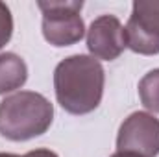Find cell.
<instances>
[{"label":"cell","instance_id":"obj_1","mask_svg":"<svg viewBox=\"0 0 159 157\" xmlns=\"http://www.w3.org/2000/svg\"><path fill=\"white\" fill-rule=\"evenodd\" d=\"M106 72L93 56H69L54 70V89L57 104L70 115L94 111L104 96Z\"/></svg>","mask_w":159,"mask_h":157},{"label":"cell","instance_id":"obj_2","mask_svg":"<svg viewBox=\"0 0 159 157\" xmlns=\"http://www.w3.org/2000/svg\"><path fill=\"white\" fill-rule=\"evenodd\" d=\"M54 105L34 91H19L0 102V133L4 139L22 142L48 131Z\"/></svg>","mask_w":159,"mask_h":157},{"label":"cell","instance_id":"obj_3","mask_svg":"<svg viewBox=\"0 0 159 157\" xmlns=\"http://www.w3.org/2000/svg\"><path fill=\"white\" fill-rule=\"evenodd\" d=\"M43 11V35L52 46H70L85 35V24L80 17L81 0L37 2Z\"/></svg>","mask_w":159,"mask_h":157},{"label":"cell","instance_id":"obj_4","mask_svg":"<svg viewBox=\"0 0 159 157\" xmlns=\"http://www.w3.org/2000/svg\"><path fill=\"white\" fill-rule=\"evenodd\" d=\"M126 30V43L135 54H159V0H135Z\"/></svg>","mask_w":159,"mask_h":157},{"label":"cell","instance_id":"obj_5","mask_svg":"<svg viewBox=\"0 0 159 157\" xmlns=\"http://www.w3.org/2000/svg\"><path fill=\"white\" fill-rule=\"evenodd\" d=\"M117 152H128L139 157L159 155V118L146 111H135L120 124L117 135Z\"/></svg>","mask_w":159,"mask_h":157},{"label":"cell","instance_id":"obj_6","mask_svg":"<svg viewBox=\"0 0 159 157\" xmlns=\"http://www.w3.org/2000/svg\"><path fill=\"white\" fill-rule=\"evenodd\" d=\"M126 46V30L115 15H102L91 22L87 30V48L94 59L113 61Z\"/></svg>","mask_w":159,"mask_h":157},{"label":"cell","instance_id":"obj_7","mask_svg":"<svg viewBox=\"0 0 159 157\" xmlns=\"http://www.w3.org/2000/svg\"><path fill=\"white\" fill-rule=\"evenodd\" d=\"M28 79V67L24 59L13 52L0 54V94L20 89Z\"/></svg>","mask_w":159,"mask_h":157},{"label":"cell","instance_id":"obj_8","mask_svg":"<svg viewBox=\"0 0 159 157\" xmlns=\"http://www.w3.org/2000/svg\"><path fill=\"white\" fill-rule=\"evenodd\" d=\"M139 96L148 111L159 113V69L150 70L139 81Z\"/></svg>","mask_w":159,"mask_h":157},{"label":"cell","instance_id":"obj_9","mask_svg":"<svg viewBox=\"0 0 159 157\" xmlns=\"http://www.w3.org/2000/svg\"><path fill=\"white\" fill-rule=\"evenodd\" d=\"M13 35V17L9 7L0 2V48H4Z\"/></svg>","mask_w":159,"mask_h":157},{"label":"cell","instance_id":"obj_10","mask_svg":"<svg viewBox=\"0 0 159 157\" xmlns=\"http://www.w3.org/2000/svg\"><path fill=\"white\" fill-rule=\"evenodd\" d=\"M111 157H139V155H135V154H128V152H115Z\"/></svg>","mask_w":159,"mask_h":157},{"label":"cell","instance_id":"obj_11","mask_svg":"<svg viewBox=\"0 0 159 157\" xmlns=\"http://www.w3.org/2000/svg\"><path fill=\"white\" fill-rule=\"evenodd\" d=\"M0 157H30V154H24V155H17V154H0Z\"/></svg>","mask_w":159,"mask_h":157}]
</instances>
